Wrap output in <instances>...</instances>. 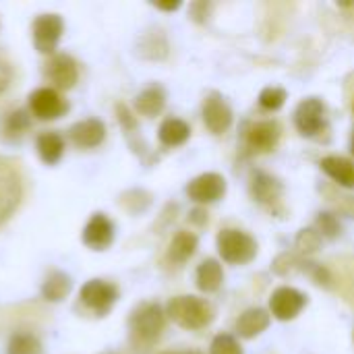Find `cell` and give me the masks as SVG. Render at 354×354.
Wrapping results in <instances>:
<instances>
[{"mask_svg":"<svg viewBox=\"0 0 354 354\" xmlns=\"http://www.w3.org/2000/svg\"><path fill=\"white\" fill-rule=\"evenodd\" d=\"M166 317L185 330H203L214 322V307L199 297H174L166 305Z\"/></svg>","mask_w":354,"mask_h":354,"instance_id":"cell-1","label":"cell"},{"mask_svg":"<svg viewBox=\"0 0 354 354\" xmlns=\"http://www.w3.org/2000/svg\"><path fill=\"white\" fill-rule=\"evenodd\" d=\"M166 311L158 303H141L129 317V332L135 346H151L164 332Z\"/></svg>","mask_w":354,"mask_h":354,"instance_id":"cell-2","label":"cell"},{"mask_svg":"<svg viewBox=\"0 0 354 354\" xmlns=\"http://www.w3.org/2000/svg\"><path fill=\"white\" fill-rule=\"evenodd\" d=\"M218 253L226 263L232 266H245L255 259L257 255V243L251 234L236 230V228H226L218 234Z\"/></svg>","mask_w":354,"mask_h":354,"instance_id":"cell-3","label":"cell"},{"mask_svg":"<svg viewBox=\"0 0 354 354\" xmlns=\"http://www.w3.org/2000/svg\"><path fill=\"white\" fill-rule=\"evenodd\" d=\"M21 176L12 162L0 156V224L6 222L21 201Z\"/></svg>","mask_w":354,"mask_h":354,"instance_id":"cell-4","label":"cell"},{"mask_svg":"<svg viewBox=\"0 0 354 354\" xmlns=\"http://www.w3.org/2000/svg\"><path fill=\"white\" fill-rule=\"evenodd\" d=\"M118 301V288L106 280H89L81 288V303L97 317H106Z\"/></svg>","mask_w":354,"mask_h":354,"instance_id":"cell-5","label":"cell"},{"mask_svg":"<svg viewBox=\"0 0 354 354\" xmlns=\"http://www.w3.org/2000/svg\"><path fill=\"white\" fill-rule=\"evenodd\" d=\"M64 23L62 17L56 12H48V15H39L33 21V44L35 50L39 54H54L60 35H62Z\"/></svg>","mask_w":354,"mask_h":354,"instance_id":"cell-6","label":"cell"},{"mask_svg":"<svg viewBox=\"0 0 354 354\" xmlns=\"http://www.w3.org/2000/svg\"><path fill=\"white\" fill-rule=\"evenodd\" d=\"M68 110V102L52 87H39L29 95V112L37 120H56Z\"/></svg>","mask_w":354,"mask_h":354,"instance_id":"cell-7","label":"cell"},{"mask_svg":"<svg viewBox=\"0 0 354 354\" xmlns=\"http://www.w3.org/2000/svg\"><path fill=\"white\" fill-rule=\"evenodd\" d=\"M305 305H307V297L292 286H280L270 297V311L280 322L295 319Z\"/></svg>","mask_w":354,"mask_h":354,"instance_id":"cell-8","label":"cell"},{"mask_svg":"<svg viewBox=\"0 0 354 354\" xmlns=\"http://www.w3.org/2000/svg\"><path fill=\"white\" fill-rule=\"evenodd\" d=\"M226 193V180L222 174L218 172H205V174H199L197 178H193L187 187V195L191 201L195 203H214L218 199H222Z\"/></svg>","mask_w":354,"mask_h":354,"instance_id":"cell-9","label":"cell"},{"mask_svg":"<svg viewBox=\"0 0 354 354\" xmlns=\"http://www.w3.org/2000/svg\"><path fill=\"white\" fill-rule=\"evenodd\" d=\"M295 124L305 137H315L326 124V106L317 97H309L299 104L295 112Z\"/></svg>","mask_w":354,"mask_h":354,"instance_id":"cell-10","label":"cell"},{"mask_svg":"<svg viewBox=\"0 0 354 354\" xmlns=\"http://www.w3.org/2000/svg\"><path fill=\"white\" fill-rule=\"evenodd\" d=\"M81 241L91 251H106L114 241V224L106 214H93L83 228Z\"/></svg>","mask_w":354,"mask_h":354,"instance_id":"cell-11","label":"cell"},{"mask_svg":"<svg viewBox=\"0 0 354 354\" xmlns=\"http://www.w3.org/2000/svg\"><path fill=\"white\" fill-rule=\"evenodd\" d=\"M46 77L58 87V89H71L75 87L79 79V68L73 56L68 54H54L46 64Z\"/></svg>","mask_w":354,"mask_h":354,"instance_id":"cell-12","label":"cell"},{"mask_svg":"<svg viewBox=\"0 0 354 354\" xmlns=\"http://www.w3.org/2000/svg\"><path fill=\"white\" fill-rule=\"evenodd\" d=\"M203 122L216 135L226 133L230 129L232 110H230V106L226 104V100L220 93H212L205 100V104H203Z\"/></svg>","mask_w":354,"mask_h":354,"instance_id":"cell-13","label":"cell"},{"mask_svg":"<svg viewBox=\"0 0 354 354\" xmlns=\"http://www.w3.org/2000/svg\"><path fill=\"white\" fill-rule=\"evenodd\" d=\"M280 124L276 120H261L245 131L247 145L255 151H272L280 141Z\"/></svg>","mask_w":354,"mask_h":354,"instance_id":"cell-14","label":"cell"},{"mask_svg":"<svg viewBox=\"0 0 354 354\" xmlns=\"http://www.w3.org/2000/svg\"><path fill=\"white\" fill-rule=\"evenodd\" d=\"M71 141L81 149L97 147L106 137V124L97 118H85L81 122H75L68 131Z\"/></svg>","mask_w":354,"mask_h":354,"instance_id":"cell-15","label":"cell"},{"mask_svg":"<svg viewBox=\"0 0 354 354\" xmlns=\"http://www.w3.org/2000/svg\"><path fill=\"white\" fill-rule=\"evenodd\" d=\"M322 170L340 187L354 189V162L342 156H328L322 160Z\"/></svg>","mask_w":354,"mask_h":354,"instance_id":"cell-16","label":"cell"},{"mask_svg":"<svg viewBox=\"0 0 354 354\" xmlns=\"http://www.w3.org/2000/svg\"><path fill=\"white\" fill-rule=\"evenodd\" d=\"M268 326H270V313L266 309H261V307H253V309H247L239 317V322H236V334L241 338L251 340V338L259 336L261 332H266Z\"/></svg>","mask_w":354,"mask_h":354,"instance_id":"cell-17","label":"cell"},{"mask_svg":"<svg viewBox=\"0 0 354 354\" xmlns=\"http://www.w3.org/2000/svg\"><path fill=\"white\" fill-rule=\"evenodd\" d=\"M35 147H37V153H39L41 162L48 164V166H54V164L60 162V158L64 153V139L56 131H46V133H41L37 137Z\"/></svg>","mask_w":354,"mask_h":354,"instance_id":"cell-18","label":"cell"},{"mask_svg":"<svg viewBox=\"0 0 354 354\" xmlns=\"http://www.w3.org/2000/svg\"><path fill=\"white\" fill-rule=\"evenodd\" d=\"M195 280H197V288L203 290V292H216V290H220V286L224 282L222 263L216 261V259L201 261L199 268H197Z\"/></svg>","mask_w":354,"mask_h":354,"instance_id":"cell-19","label":"cell"},{"mask_svg":"<svg viewBox=\"0 0 354 354\" xmlns=\"http://www.w3.org/2000/svg\"><path fill=\"white\" fill-rule=\"evenodd\" d=\"M189 135H191V127L185 120H180V118H166L160 124V131H158V139L166 147L183 145L189 139Z\"/></svg>","mask_w":354,"mask_h":354,"instance_id":"cell-20","label":"cell"},{"mask_svg":"<svg viewBox=\"0 0 354 354\" xmlns=\"http://www.w3.org/2000/svg\"><path fill=\"white\" fill-rule=\"evenodd\" d=\"M164 106H166V93L158 85L143 89L135 97V110L143 116H158L164 110Z\"/></svg>","mask_w":354,"mask_h":354,"instance_id":"cell-21","label":"cell"},{"mask_svg":"<svg viewBox=\"0 0 354 354\" xmlns=\"http://www.w3.org/2000/svg\"><path fill=\"white\" fill-rule=\"evenodd\" d=\"M251 191L259 203H274L282 195V185L266 172H255L253 183H251Z\"/></svg>","mask_w":354,"mask_h":354,"instance_id":"cell-22","label":"cell"},{"mask_svg":"<svg viewBox=\"0 0 354 354\" xmlns=\"http://www.w3.org/2000/svg\"><path fill=\"white\" fill-rule=\"evenodd\" d=\"M197 245H199V241H197V236H195L193 232L180 230V232L172 239V243H170V249H168L170 261H174V263H185V261H189V259L195 255Z\"/></svg>","mask_w":354,"mask_h":354,"instance_id":"cell-23","label":"cell"},{"mask_svg":"<svg viewBox=\"0 0 354 354\" xmlns=\"http://www.w3.org/2000/svg\"><path fill=\"white\" fill-rule=\"evenodd\" d=\"M73 282L64 272H52L41 286V297L50 303H60L64 297H68Z\"/></svg>","mask_w":354,"mask_h":354,"instance_id":"cell-24","label":"cell"},{"mask_svg":"<svg viewBox=\"0 0 354 354\" xmlns=\"http://www.w3.org/2000/svg\"><path fill=\"white\" fill-rule=\"evenodd\" d=\"M31 127V118H29V112L25 110H15L10 112L4 122H2V137L6 141H19Z\"/></svg>","mask_w":354,"mask_h":354,"instance_id":"cell-25","label":"cell"},{"mask_svg":"<svg viewBox=\"0 0 354 354\" xmlns=\"http://www.w3.org/2000/svg\"><path fill=\"white\" fill-rule=\"evenodd\" d=\"M6 354H41V344L33 334L21 332L8 340Z\"/></svg>","mask_w":354,"mask_h":354,"instance_id":"cell-26","label":"cell"},{"mask_svg":"<svg viewBox=\"0 0 354 354\" xmlns=\"http://www.w3.org/2000/svg\"><path fill=\"white\" fill-rule=\"evenodd\" d=\"M284 102H286V91L282 87H266L259 93V106L263 110L276 112L284 106Z\"/></svg>","mask_w":354,"mask_h":354,"instance_id":"cell-27","label":"cell"},{"mask_svg":"<svg viewBox=\"0 0 354 354\" xmlns=\"http://www.w3.org/2000/svg\"><path fill=\"white\" fill-rule=\"evenodd\" d=\"M209 354H243L241 344L236 342L234 336L228 334H220L214 338L212 346H209Z\"/></svg>","mask_w":354,"mask_h":354,"instance_id":"cell-28","label":"cell"},{"mask_svg":"<svg viewBox=\"0 0 354 354\" xmlns=\"http://www.w3.org/2000/svg\"><path fill=\"white\" fill-rule=\"evenodd\" d=\"M322 245V236L315 230H301V234L297 236V249L303 253H313L317 251Z\"/></svg>","mask_w":354,"mask_h":354,"instance_id":"cell-29","label":"cell"},{"mask_svg":"<svg viewBox=\"0 0 354 354\" xmlns=\"http://www.w3.org/2000/svg\"><path fill=\"white\" fill-rule=\"evenodd\" d=\"M317 226H319V230H322L326 236H330V239L338 236V232H340L338 222H336V220H334V216H330V214H319V218H317Z\"/></svg>","mask_w":354,"mask_h":354,"instance_id":"cell-30","label":"cell"},{"mask_svg":"<svg viewBox=\"0 0 354 354\" xmlns=\"http://www.w3.org/2000/svg\"><path fill=\"white\" fill-rule=\"evenodd\" d=\"M10 79H12V71H10V66H8L4 60H0V93L8 87Z\"/></svg>","mask_w":354,"mask_h":354,"instance_id":"cell-31","label":"cell"},{"mask_svg":"<svg viewBox=\"0 0 354 354\" xmlns=\"http://www.w3.org/2000/svg\"><path fill=\"white\" fill-rule=\"evenodd\" d=\"M191 216H193V218H191L193 222H199V224L207 222V214H205V212H201V209H195V212H193Z\"/></svg>","mask_w":354,"mask_h":354,"instance_id":"cell-32","label":"cell"},{"mask_svg":"<svg viewBox=\"0 0 354 354\" xmlns=\"http://www.w3.org/2000/svg\"><path fill=\"white\" fill-rule=\"evenodd\" d=\"M180 6V2H174V4H156V8L160 10H176Z\"/></svg>","mask_w":354,"mask_h":354,"instance_id":"cell-33","label":"cell"},{"mask_svg":"<svg viewBox=\"0 0 354 354\" xmlns=\"http://www.w3.org/2000/svg\"><path fill=\"white\" fill-rule=\"evenodd\" d=\"M164 354H201V353H195V351H189V353H164Z\"/></svg>","mask_w":354,"mask_h":354,"instance_id":"cell-34","label":"cell"},{"mask_svg":"<svg viewBox=\"0 0 354 354\" xmlns=\"http://www.w3.org/2000/svg\"><path fill=\"white\" fill-rule=\"evenodd\" d=\"M351 151L354 153V135H353V143H351Z\"/></svg>","mask_w":354,"mask_h":354,"instance_id":"cell-35","label":"cell"}]
</instances>
